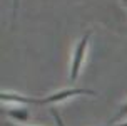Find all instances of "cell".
I'll use <instances>...</instances> for the list:
<instances>
[{
    "mask_svg": "<svg viewBox=\"0 0 127 126\" xmlns=\"http://www.w3.org/2000/svg\"><path fill=\"white\" fill-rule=\"evenodd\" d=\"M90 35H92V32H85L84 37L79 40V44L75 47L74 59H72V66H70V81L72 82L77 81V77H79V72H80V67H82L84 56H85V50H87V45H89Z\"/></svg>",
    "mask_w": 127,
    "mask_h": 126,
    "instance_id": "obj_1",
    "label": "cell"
},
{
    "mask_svg": "<svg viewBox=\"0 0 127 126\" xmlns=\"http://www.w3.org/2000/svg\"><path fill=\"white\" fill-rule=\"evenodd\" d=\"M77 94L95 96V91H92V89H64V91L54 93V94L47 96V98H30V104H49V103H59V101H64V99H67V98H72V96H77Z\"/></svg>",
    "mask_w": 127,
    "mask_h": 126,
    "instance_id": "obj_2",
    "label": "cell"
},
{
    "mask_svg": "<svg viewBox=\"0 0 127 126\" xmlns=\"http://www.w3.org/2000/svg\"><path fill=\"white\" fill-rule=\"evenodd\" d=\"M8 116L15 118L17 121H27L29 120V111L27 109H10L8 111Z\"/></svg>",
    "mask_w": 127,
    "mask_h": 126,
    "instance_id": "obj_3",
    "label": "cell"
},
{
    "mask_svg": "<svg viewBox=\"0 0 127 126\" xmlns=\"http://www.w3.org/2000/svg\"><path fill=\"white\" fill-rule=\"evenodd\" d=\"M126 114H127V104H124V106L121 108V111H119V113H117V114L114 116V120H112V121H115V120H121V118H124Z\"/></svg>",
    "mask_w": 127,
    "mask_h": 126,
    "instance_id": "obj_4",
    "label": "cell"
},
{
    "mask_svg": "<svg viewBox=\"0 0 127 126\" xmlns=\"http://www.w3.org/2000/svg\"><path fill=\"white\" fill-rule=\"evenodd\" d=\"M17 10H19V0H13V3H12V20H15V17H17Z\"/></svg>",
    "mask_w": 127,
    "mask_h": 126,
    "instance_id": "obj_5",
    "label": "cell"
},
{
    "mask_svg": "<svg viewBox=\"0 0 127 126\" xmlns=\"http://www.w3.org/2000/svg\"><path fill=\"white\" fill-rule=\"evenodd\" d=\"M114 126H127V121L126 123H121V125H114Z\"/></svg>",
    "mask_w": 127,
    "mask_h": 126,
    "instance_id": "obj_6",
    "label": "cell"
},
{
    "mask_svg": "<svg viewBox=\"0 0 127 126\" xmlns=\"http://www.w3.org/2000/svg\"><path fill=\"white\" fill-rule=\"evenodd\" d=\"M10 126H17V125H10Z\"/></svg>",
    "mask_w": 127,
    "mask_h": 126,
    "instance_id": "obj_7",
    "label": "cell"
},
{
    "mask_svg": "<svg viewBox=\"0 0 127 126\" xmlns=\"http://www.w3.org/2000/svg\"><path fill=\"white\" fill-rule=\"evenodd\" d=\"M126 5H127V0H126Z\"/></svg>",
    "mask_w": 127,
    "mask_h": 126,
    "instance_id": "obj_8",
    "label": "cell"
}]
</instances>
